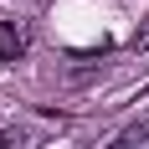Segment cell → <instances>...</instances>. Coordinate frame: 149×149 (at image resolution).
<instances>
[{
  "instance_id": "cell-2",
  "label": "cell",
  "mask_w": 149,
  "mask_h": 149,
  "mask_svg": "<svg viewBox=\"0 0 149 149\" xmlns=\"http://www.w3.org/2000/svg\"><path fill=\"white\" fill-rule=\"evenodd\" d=\"M0 149H31V134L26 129H5L0 134Z\"/></svg>"
},
{
  "instance_id": "cell-1",
  "label": "cell",
  "mask_w": 149,
  "mask_h": 149,
  "mask_svg": "<svg viewBox=\"0 0 149 149\" xmlns=\"http://www.w3.org/2000/svg\"><path fill=\"white\" fill-rule=\"evenodd\" d=\"M26 46H31V36L21 21H0V62H21Z\"/></svg>"
}]
</instances>
